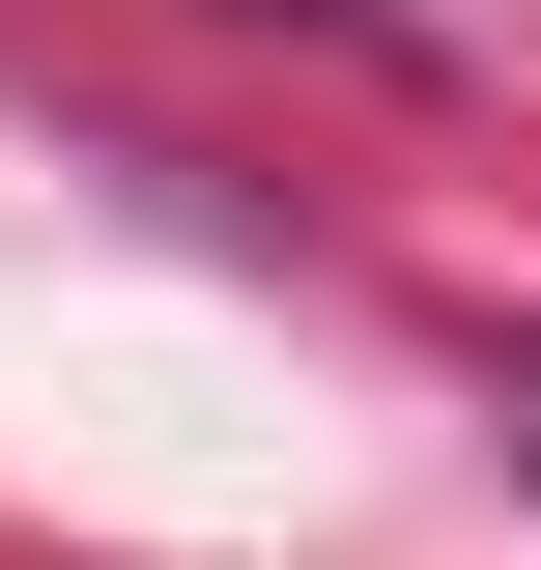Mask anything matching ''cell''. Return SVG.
<instances>
[{
  "instance_id": "cell-1",
  "label": "cell",
  "mask_w": 541,
  "mask_h": 570,
  "mask_svg": "<svg viewBox=\"0 0 541 570\" xmlns=\"http://www.w3.org/2000/svg\"><path fill=\"white\" fill-rule=\"evenodd\" d=\"M484 428H513V456H541V343H513V314H484Z\"/></svg>"
},
{
  "instance_id": "cell-2",
  "label": "cell",
  "mask_w": 541,
  "mask_h": 570,
  "mask_svg": "<svg viewBox=\"0 0 541 570\" xmlns=\"http://www.w3.org/2000/svg\"><path fill=\"white\" fill-rule=\"evenodd\" d=\"M257 29H400V0H257Z\"/></svg>"
}]
</instances>
